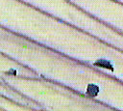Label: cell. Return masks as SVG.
Here are the masks:
<instances>
[{"instance_id":"7a4b0ae2","label":"cell","mask_w":123,"mask_h":111,"mask_svg":"<svg viewBox=\"0 0 123 111\" xmlns=\"http://www.w3.org/2000/svg\"><path fill=\"white\" fill-rule=\"evenodd\" d=\"M99 92V88L98 86L94 85V84H89L88 87H87V94L89 96H92V97H95Z\"/></svg>"},{"instance_id":"6da1fadb","label":"cell","mask_w":123,"mask_h":111,"mask_svg":"<svg viewBox=\"0 0 123 111\" xmlns=\"http://www.w3.org/2000/svg\"><path fill=\"white\" fill-rule=\"evenodd\" d=\"M95 66H98V67H101V68H104V69H110L112 70V65L108 61V60H105V59H99L95 62Z\"/></svg>"}]
</instances>
